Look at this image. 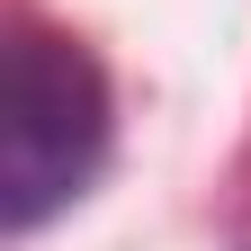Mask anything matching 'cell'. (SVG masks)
Listing matches in <instances>:
<instances>
[{
	"label": "cell",
	"mask_w": 251,
	"mask_h": 251,
	"mask_svg": "<svg viewBox=\"0 0 251 251\" xmlns=\"http://www.w3.org/2000/svg\"><path fill=\"white\" fill-rule=\"evenodd\" d=\"M108 162V81L90 45L54 27L9 36V81H0V225L36 233L63 215Z\"/></svg>",
	"instance_id": "cell-1"
}]
</instances>
